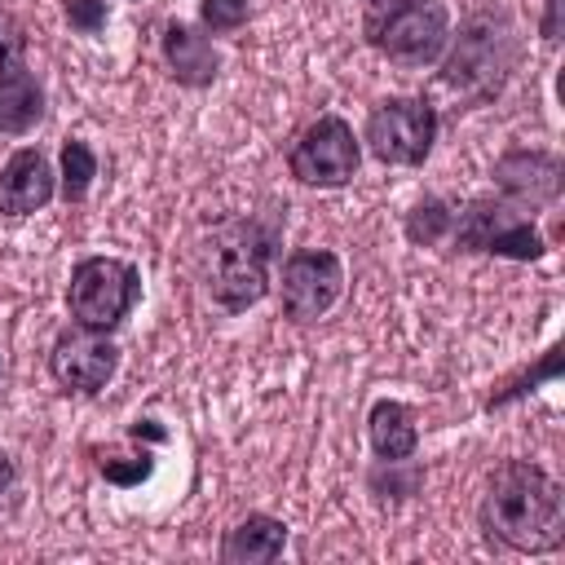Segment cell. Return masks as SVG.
Here are the masks:
<instances>
[{"mask_svg":"<svg viewBox=\"0 0 565 565\" xmlns=\"http://www.w3.org/2000/svg\"><path fill=\"white\" fill-rule=\"evenodd\" d=\"M481 525L512 552H556L565 543V494L539 463L508 459L490 472Z\"/></svg>","mask_w":565,"mask_h":565,"instance_id":"6da1fadb","label":"cell"},{"mask_svg":"<svg viewBox=\"0 0 565 565\" xmlns=\"http://www.w3.org/2000/svg\"><path fill=\"white\" fill-rule=\"evenodd\" d=\"M269 252H274V234L252 216L221 221L199 247L207 296L230 313L252 309L269 291Z\"/></svg>","mask_w":565,"mask_h":565,"instance_id":"7a4b0ae2","label":"cell"},{"mask_svg":"<svg viewBox=\"0 0 565 565\" xmlns=\"http://www.w3.org/2000/svg\"><path fill=\"white\" fill-rule=\"evenodd\" d=\"M512 57H516V40H512L508 18L477 13V18L463 22V31H459V40H455V49L446 57L441 79L450 88L468 93V97H490L508 79Z\"/></svg>","mask_w":565,"mask_h":565,"instance_id":"3957f363","label":"cell"},{"mask_svg":"<svg viewBox=\"0 0 565 565\" xmlns=\"http://www.w3.org/2000/svg\"><path fill=\"white\" fill-rule=\"evenodd\" d=\"M141 296V274L128 260L115 256H88L71 269V287H66V309L79 327L93 331H110L119 327L132 305Z\"/></svg>","mask_w":565,"mask_h":565,"instance_id":"277c9868","label":"cell"},{"mask_svg":"<svg viewBox=\"0 0 565 565\" xmlns=\"http://www.w3.org/2000/svg\"><path fill=\"white\" fill-rule=\"evenodd\" d=\"M437 141V110L424 97H388L366 119V146L380 163L419 168Z\"/></svg>","mask_w":565,"mask_h":565,"instance_id":"5b68a950","label":"cell"},{"mask_svg":"<svg viewBox=\"0 0 565 565\" xmlns=\"http://www.w3.org/2000/svg\"><path fill=\"white\" fill-rule=\"evenodd\" d=\"M450 35V13L446 0H406L402 9H393L366 40L397 66H428L441 57Z\"/></svg>","mask_w":565,"mask_h":565,"instance_id":"8992f818","label":"cell"},{"mask_svg":"<svg viewBox=\"0 0 565 565\" xmlns=\"http://www.w3.org/2000/svg\"><path fill=\"white\" fill-rule=\"evenodd\" d=\"M358 159H362V150H358L353 128H349L340 115H322V119H313V124L300 132V141L291 146L287 168H291V177H296L300 185L335 190V185H344V181L358 172Z\"/></svg>","mask_w":565,"mask_h":565,"instance_id":"52a82bcc","label":"cell"},{"mask_svg":"<svg viewBox=\"0 0 565 565\" xmlns=\"http://www.w3.org/2000/svg\"><path fill=\"white\" fill-rule=\"evenodd\" d=\"M455 247L459 252H494V256H512V260H539L543 256V238L521 216V207L490 203V199L468 203V212L455 225Z\"/></svg>","mask_w":565,"mask_h":565,"instance_id":"ba28073f","label":"cell"},{"mask_svg":"<svg viewBox=\"0 0 565 565\" xmlns=\"http://www.w3.org/2000/svg\"><path fill=\"white\" fill-rule=\"evenodd\" d=\"M344 291V265L327 247L291 252L282 265V313L291 322H318Z\"/></svg>","mask_w":565,"mask_h":565,"instance_id":"9c48e42d","label":"cell"},{"mask_svg":"<svg viewBox=\"0 0 565 565\" xmlns=\"http://www.w3.org/2000/svg\"><path fill=\"white\" fill-rule=\"evenodd\" d=\"M115 366H119V349L106 340V331H93V327L62 331L49 353L53 380L71 393H102L110 384Z\"/></svg>","mask_w":565,"mask_h":565,"instance_id":"30bf717a","label":"cell"},{"mask_svg":"<svg viewBox=\"0 0 565 565\" xmlns=\"http://www.w3.org/2000/svg\"><path fill=\"white\" fill-rule=\"evenodd\" d=\"M494 181L521 203V207H543L561 194V163L539 150H512L494 163Z\"/></svg>","mask_w":565,"mask_h":565,"instance_id":"8fae6325","label":"cell"},{"mask_svg":"<svg viewBox=\"0 0 565 565\" xmlns=\"http://www.w3.org/2000/svg\"><path fill=\"white\" fill-rule=\"evenodd\" d=\"M53 199V168L40 150H18L0 168V212L26 216Z\"/></svg>","mask_w":565,"mask_h":565,"instance_id":"7c38bea8","label":"cell"},{"mask_svg":"<svg viewBox=\"0 0 565 565\" xmlns=\"http://www.w3.org/2000/svg\"><path fill=\"white\" fill-rule=\"evenodd\" d=\"M163 62H168L172 79L185 84V88H203V84H212L216 71H221V57H216L212 40L199 35V31L185 26V22H172V26L163 31Z\"/></svg>","mask_w":565,"mask_h":565,"instance_id":"4fadbf2b","label":"cell"},{"mask_svg":"<svg viewBox=\"0 0 565 565\" xmlns=\"http://www.w3.org/2000/svg\"><path fill=\"white\" fill-rule=\"evenodd\" d=\"M282 547H287V525L274 521V516L252 512V516H243V521L225 534L221 561H225V565H265V561H278Z\"/></svg>","mask_w":565,"mask_h":565,"instance_id":"5bb4252c","label":"cell"},{"mask_svg":"<svg viewBox=\"0 0 565 565\" xmlns=\"http://www.w3.org/2000/svg\"><path fill=\"white\" fill-rule=\"evenodd\" d=\"M366 433H371V450L380 455V463H406L419 446V428L411 419V411L402 402L380 397L366 415Z\"/></svg>","mask_w":565,"mask_h":565,"instance_id":"9a60e30c","label":"cell"},{"mask_svg":"<svg viewBox=\"0 0 565 565\" xmlns=\"http://www.w3.org/2000/svg\"><path fill=\"white\" fill-rule=\"evenodd\" d=\"M40 115H44V97L26 71L0 79V132H31Z\"/></svg>","mask_w":565,"mask_h":565,"instance_id":"2e32d148","label":"cell"},{"mask_svg":"<svg viewBox=\"0 0 565 565\" xmlns=\"http://www.w3.org/2000/svg\"><path fill=\"white\" fill-rule=\"evenodd\" d=\"M93 177H97L93 150H88L84 141H66V146H62V199H66V203H79V199L88 194Z\"/></svg>","mask_w":565,"mask_h":565,"instance_id":"e0dca14e","label":"cell"},{"mask_svg":"<svg viewBox=\"0 0 565 565\" xmlns=\"http://www.w3.org/2000/svg\"><path fill=\"white\" fill-rule=\"evenodd\" d=\"M450 225H455L450 207H446L441 199H424V203H415V212L406 216V238H411L415 247H433L437 238L450 234Z\"/></svg>","mask_w":565,"mask_h":565,"instance_id":"ac0fdd59","label":"cell"},{"mask_svg":"<svg viewBox=\"0 0 565 565\" xmlns=\"http://www.w3.org/2000/svg\"><path fill=\"white\" fill-rule=\"evenodd\" d=\"M203 26L207 31H234L252 18V0H203Z\"/></svg>","mask_w":565,"mask_h":565,"instance_id":"d6986e66","label":"cell"},{"mask_svg":"<svg viewBox=\"0 0 565 565\" xmlns=\"http://www.w3.org/2000/svg\"><path fill=\"white\" fill-rule=\"evenodd\" d=\"M18 71H26L22 66V31L9 13H0V79H9Z\"/></svg>","mask_w":565,"mask_h":565,"instance_id":"ffe728a7","label":"cell"},{"mask_svg":"<svg viewBox=\"0 0 565 565\" xmlns=\"http://www.w3.org/2000/svg\"><path fill=\"white\" fill-rule=\"evenodd\" d=\"M66 22L84 35H93L106 26V4L102 0H66Z\"/></svg>","mask_w":565,"mask_h":565,"instance_id":"44dd1931","label":"cell"},{"mask_svg":"<svg viewBox=\"0 0 565 565\" xmlns=\"http://www.w3.org/2000/svg\"><path fill=\"white\" fill-rule=\"evenodd\" d=\"M406 0H362V26H366V35L393 13V9H402Z\"/></svg>","mask_w":565,"mask_h":565,"instance_id":"7402d4cb","label":"cell"},{"mask_svg":"<svg viewBox=\"0 0 565 565\" xmlns=\"http://www.w3.org/2000/svg\"><path fill=\"white\" fill-rule=\"evenodd\" d=\"M556 9H561V0H547V22H543V35H547V40H556V31H561Z\"/></svg>","mask_w":565,"mask_h":565,"instance_id":"603a6c76","label":"cell"},{"mask_svg":"<svg viewBox=\"0 0 565 565\" xmlns=\"http://www.w3.org/2000/svg\"><path fill=\"white\" fill-rule=\"evenodd\" d=\"M13 477H18V472H13V463H9V455L0 450V494H4L9 486H13Z\"/></svg>","mask_w":565,"mask_h":565,"instance_id":"cb8c5ba5","label":"cell"}]
</instances>
